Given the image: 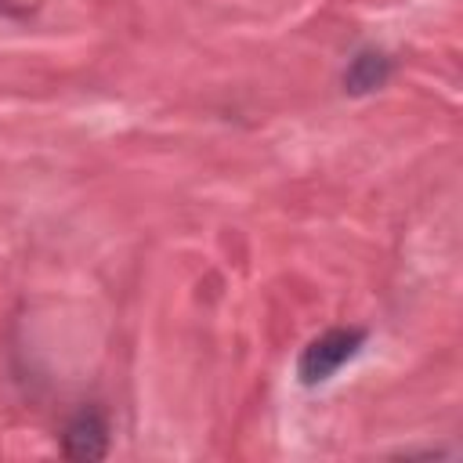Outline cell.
Listing matches in <instances>:
<instances>
[{
    "instance_id": "1",
    "label": "cell",
    "mask_w": 463,
    "mask_h": 463,
    "mask_svg": "<svg viewBox=\"0 0 463 463\" xmlns=\"http://www.w3.org/2000/svg\"><path fill=\"white\" fill-rule=\"evenodd\" d=\"M365 329L362 326H333L318 336H311L297 358V380L304 387H322L329 383L362 347H365Z\"/></svg>"
},
{
    "instance_id": "2",
    "label": "cell",
    "mask_w": 463,
    "mask_h": 463,
    "mask_svg": "<svg viewBox=\"0 0 463 463\" xmlns=\"http://www.w3.org/2000/svg\"><path fill=\"white\" fill-rule=\"evenodd\" d=\"M112 445V427H109V412L101 405H80L65 427H61V456L76 459V463H94L105 459Z\"/></svg>"
},
{
    "instance_id": "3",
    "label": "cell",
    "mask_w": 463,
    "mask_h": 463,
    "mask_svg": "<svg viewBox=\"0 0 463 463\" xmlns=\"http://www.w3.org/2000/svg\"><path fill=\"white\" fill-rule=\"evenodd\" d=\"M391 76H394V58L383 47H358L340 72V87L351 98H365V94H376L380 87H387Z\"/></svg>"
}]
</instances>
